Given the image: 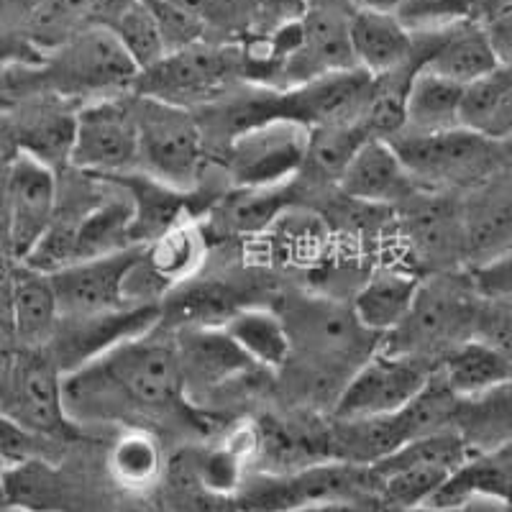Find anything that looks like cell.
Returning <instances> with one entry per match:
<instances>
[{"mask_svg":"<svg viewBox=\"0 0 512 512\" xmlns=\"http://www.w3.org/2000/svg\"><path fill=\"white\" fill-rule=\"evenodd\" d=\"M64 410L75 425L116 423L126 428L144 418H185L203 428L182 379L175 338L162 328L131 338L100 359L62 374Z\"/></svg>","mask_w":512,"mask_h":512,"instance_id":"cell-1","label":"cell"},{"mask_svg":"<svg viewBox=\"0 0 512 512\" xmlns=\"http://www.w3.org/2000/svg\"><path fill=\"white\" fill-rule=\"evenodd\" d=\"M479 305L482 295L472 272H431L420 280L413 305L400 326L379 338V349L436 367L448 351L474 336Z\"/></svg>","mask_w":512,"mask_h":512,"instance_id":"cell-2","label":"cell"},{"mask_svg":"<svg viewBox=\"0 0 512 512\" xmlns=\"http://www.w3.org/2000/svg\"><path fill=\"white\" fill-rule=\"evenodd\" d=\"M134 113L139 134L136 172L192 195L205 169L203 123L192 111L136 93Z\"/></svg>","mask_w":512,"mask_h":512,"instance_id":"cell-3","label":"cell"},{"mask_svg":"<svg viewBox=\"0 0 512 512\" xmlns=\"http://www.w3.org/2000/svg\"><path fill=\"white\" fill-rule=\"evenodd\" d=\"M244 75V52L221 41H198L167 52L149 70L139 72L131 93L177 108H208L218 103L236 77Z\"/></svg>","mask_w":512,"mask_h":512,"instance_id":"cell-4","label":"cell"},{"mask_svg":"<svg viewBox=\"0 0 512 512\" xmlns=\"http://www.w3.org/2000/svg\"><path fill=\"white\" fill-rule=\"evenodd\" d=\"M356 497H377L372 469L344 461H323L285 474L249 472L233 502L239 512H290L313 502Z\"/></svg>","mask_w":512,"mask_h":512,"instance_id":"cell-5","label":"cell"},{"mask_svg":"<svg viewBox=\"0 0 512 512\" xmlns=\"http://www.w3.org/2000/svg\"><path fill=\"white\" fill-rule=\"evenodd\" d=\"M41 57L44 82L59 98L100 100L134 90L139 70L108 29L77 34L64 47Z\"/></svg>","mask_w":512,"mask_h":512,"instance_id":"cell-6","label":"cell"},{"mask_svg":"<svg viewBox=\"0 0 512 512\" xmlns=\"http://www.w3.org/2000/svg\"><path fill=\"white\" fill-rule=\"evenodd\" d=\"M469 448L454 428L415 438L395 454L369 466L382 507L408 512L428 505L443 482L469 459Z\"/></svg>","mask_w":512,"mask_h":512,"instance_id":"cell-7","label":"cell"},{"mask_svg":"<svg viewBox=\"0 0 512 512\" xmlns=\"http://www.w3.org/2000/svg\"><path fill=\"white\" fill-rule=\"evenodd\" d=\"M390 144L410 177L425 190H472L500 169L495 141L466 128H451L441 134H397Z\"/></svg>","mask_w":512,"mask_h":512,"instance_id":"cell-8","label":"cell"},{"mask_svg":"<svg viewBox=\"0 0 512 512\" xmlns=\"http://www.w3.org/2000/svg\"><path fill=\"white\" fill-rule=\"evenodd\" d=\"M70 167L90 177H118L139 167L134 95L90 100L75 113Z\"/></svg>","mask_w":512,"mask_h":512,"instance_id":"cell-9","label":"cell"},{"mask_svg":"<svg viewBox=\"0 0 512 512\" xmlns=\"http://www.w3.org/2000/svg\"><path fill=\"white\" fill-rule=\"evenodd\" d=\"M433 369L436 367L425 361L387 354L377 346V351L346 379L333 400V420L397 413L428 384Z\"/></svg>","mask_w":512,"mask_h":512,"instance_id":"cell-10","label":"cell"},{"mask_svg":"<svg viewBox=\"0 0 512 512\" xmlns=\"http://www.w3.org/2000/svg\"><path fill=\"white\" fill-rule=\"evenodd\" d=\"M159 323H162V305H123L103 313L59 315L47 351L59 372L67 374L100 359L131 338L154 331Z\"/></svg>","mask_w":512,"mask_h":512,"instance_id":"cell-11","label":"cell"},{"mask_svg":"<svg viewBox=\"0 0 512 512\" xmlns=\"http://www.w3.org/2000/svg\"><path fill=\"white\" fill-rule=\"evenodd\" d=\"M308 128L292 121H267L231 139L228 172L236 187H280L300 175Z\"/></svg>","mask_w":512,"mask_h":512,"instance_id":"cell-12","label":"cell"},{"mask_svg":"<svg viewBox=\"0 0 512 512\" xmlns=\"http://www.w3.org/2000/svg\"><path fill=\"white\" fill-rule=\"evenodd\" d=\"M3 413L47 441L64 443L77 436V425L64 410L62 372L47 349H24Z\"/></svg>","mask_w":512,"mask_h":512,"instance_id":"cell-13","label":"cell"},{"mask_svg":"<svg viewBox=\"0 0 512 512\" xmlns=\"http://www.w3.org/2000/svg\"><path fill=\"white\" fill-rule=\"evenodd\" d=\"M8 216V256L24 262L49 228L59 200L57 169L18 152L3 177Z\"/></svg>","mask_w":512,"mask_h":512,"instance_id":"cell-14","label":"cell"},{"mask_svg":"<svg viewBox=\"0 0 512 512\" xmlns=\"http://www.w3.org/2000/svg\"><path fill=\"white\" fill-rule=\"evenodd\" d=\"M446 192L420 187L402 203V239L420 264L433 272H448L466 256V233L461 203L443 198Z\"/></svg>","mask_w":512,"mask_h":512,"instance_id":"cell-15","label":"cell"},{"mask_svg":"<svg viewBox=\"0 0 512 512\" xmlns=\"http://www.w3.org/2000/svg\"><path fill=\"white\" fill-rule=\"evenodd\" d=\"M144 246H128L93 259H80L70 267L49 274L54 295H57L59 315H85L103 313V310L123 308L128 272L139 262Z\"/></svg>","mask_w":512,"mask_h":512,"instance_id":"cell-16","label":"cell"},{"mask_svg":"<svg viewBox=\"0 0 512 512\" xmlns=\"http://www.w3.org/2000/svg\"><path fill=\"white\" fill-rule=\"evenodd\" d=\"M351 57L369 77L420 67L415 36L397 21L395 13L359 8L349 11Z\"/></svg>","mask_w":512,"mask_h":512,"instance_id":"cell-17","label":"cell"},{"mask_svg":"<svg viewBox=\"0 0 512 512\" xmlns=\"http://www.w3.org/2000/svg\"><path fill=\"white\" fill-rule=\"evenodd\" d=\"M466 256L479 264L512 249V172H500L479 182L461 203Z\"/></svg>","mask_w":512,"mask_h":512,"instance_id":"cell-18","label":"cell"},{"mask_svg":"<svg viewBox=\"0 0 512 512\" xmlns=\"http://www.w3.org/2000/svg\"><path fill=\"white\" fill-rule=\"evenodd\" d=\"M338 190L367 205H402L420 190L390 141L367 139L344 169Z\"/></svg>","mask_w":512,"mask_h":512,"instance_id":"cell-19","label":"cell"},{"mask_svg":"<svg viewBox=\"0 0 512 512\" xmlns=\"http://www.w3.org/2000/svg\"><path fill=\"white\" fill-rule=\"evenodd\" d=\"M415 44H418V59L423 70L459 82L464 88L500 64L487 34L474 18L451 26L441 34L415 36Z\"/></svg>","mask_w":512,"mask_h":512,"instance_id":"cell-20","label":"cell"},{"mask_svg":"<svg viewBox=\"0 0 512 512\" xmlns=\"http://www.w3.org/2000/svg\"><path fill=\"white\" fill-rule=\"evenodd\" d=\"M177 359H180L185 390L198 387H218L223 382L241 377L254 367L244 351L233 344L223 326H185L175 328Z\"/></svg>","mask_w":512,"mask_h":512,"instance_id":"cell-21","label":"cell"},{"mask_svg":"<svg viewBox=\"0 0 512 512\" xmlns=\"http://www.w3.org/2000/svg\"><path fill=\"white\" fill-rule=\"evenodd\" d=\"M121 3L123 0H31L26 41L44 57L82 31L105 29Z\"/></svg>","mask_w":512,"mask_h":512,"instance_id":"cell-22","label":"cell"},{"mask_svg":"<svg viewBox=\"0 0 512 512\" xmlns=\"http://www.w3.org/2000/svg\"><path fill=\"white\" fill-rule=\"evenodd\" d=\"M418 272L405 264H382L361 282L354 297L356 320L374 336H387L402 323L420 287Z\"/></svg>","mask_w":512,"mask_h":512,"instance_id":"cell-23","label":"cell"},{"mask_svg":"<svg viewBox=\"0 0 512 512\" xmlns=\"http://www.w3.org/2000/svg\"><path fill=\"white\" fill-rule=\"evenodd\" d=\"M205 259H208V239L203 226L190 216L164 231L152 244H146L141 254L146 272L152 274L164 297L175 287L195 280L203 272Z\"/></svg>","mask_w":512,"mask_h":512,"instance_id":"cell-24","label":"cell"},{"mask_svg":"<svg viewBox=\"0 0 512 512\" xmlns=\"http://www.w3.org/2000/svg\"><path fill=\"white\" fill-rule=\"evenodd\" d=\"M116 180L126 187L131 205H134V223H131V244L146 246L159 239L164 231L187 218V192L164 185L144 172H128L118 177H103Z\"/></svg>","mask_w":512,"mask_h":512,"instance_id":"cell-25","label":"cell"},{"mask_svg":"<svg viewBox=\"0 0 512 512\" xmlns=\"http://www.w3.org/2000/svg\"><path fill=\"white\" fill-rule=\"evenodd\" d=\"M59 323V305L52 277L24 262H16L13 295V338L24 349H47Z\"/></svg>","mask_w":512,"mask_h":512,"instance_id":"cell-26","label":"cell"},{"mask_svg":"<svg viewBox=\"0 0 512 512\" xmlns=\"http://www.w3.org/2000/svg\"><path fill=\"white\" fill-rule=\"evenodd\" d=\"M461 98L464 85L418 67L405 95V128L400 134H441L461 128Z\"/></svg>","mask_w":512,"mask_h":512,"instance_id":"cell-27","label":"cell"},{"mask_svg":"<svg viewBox=\"0 0 512 512\" xmlns=\"http://www.w3.org/2000/svg\"><path fill=\"white\" fill-rule=\"evenodd\" d=\"M461 128L487 141L512 136V64H497L479 80L469 82L461 98Z\"/></svg>","mask_w":512,"mask_h":512,"instance_id":"cell-28","label":"cell"},{"mask_svg":"<svg viewBox=\"0 0 512 512\" xmlns=\"http://www.w3.org/2000/svg\"><path fill=\"white\" fill-rule=\"evenodd\" d=\"M454 431L466 443L469 454H489L512 438V379L497 384L477 397L459 400Z\"/></svg>","mask_w":512,"mask_h":512,"instance_id":"cell-29","label":"cell"},{"mask_svg":"<svg viewBox=\"0 0 512 512\" xmlns=\"http://www.w3.org/2000/svg\"><path fill=\"white\" fill-rule=\"evenodd\" d=\"M223 331L259 369L280 372L292 356V341L287 323L277 310L246 305L223 323Z\"/></svg>","mask_w":512,"mask_h":512,"instance_id":"cell-30","label":"cell"},{"mask_svg":"<svg viewBox=\"0 0 512 512\" xmlns=\"http://www.w3.org/2000/svg\"><path fill=\"white\" fill-rule=\"evenodd\" d=\"M105 466L113 482L131 495H144L159 487L167 472V456L149 428L131 425L108 448Z\"/></svg>","mask_w":512,"mask_h":512,"instance_id":"cell-31","label":"cell"},{"mask_svg":"<svg viewBox=\"0 0 512 512\" xmlns=\"http://www.w3.org/2000/svg\"><path fill=\"white\" fill-rule=\"evenodd\" d=\"M436 374L459 400H466L512 379V361L479 338H469L438 361Z\"/></svg>","mask_w":512,"mask_h":512,"instance_id":"cell-32","label":"cell"},{"mask_svg":"<svg viewBox=\"0 0 512 512\" xmlns=\"http://www.w3.org/2000/svg\"><path fill=\"white\" fill-rule=\"evenodd\" d=\"M367 139H372V136L367 134V128L361 121L308 128V144H305L300 175L318 182V185H338L344 169L349 167L354 154Z\"/></svg>","mask_w":512,"mask_h":512,"instance_id":"cell-33","label":"cell"},{"mask_svg":"<svg viewBox=\"0 0 512 512\" xmlns=\"http://www.w3.org/2000/svg\"><path fill=\"white\" fill-rule=\"evenodd\" d=\"M292 182L280 187H239L216 205V226L231 236H262L290 208Z\"/></svg>","mask_w":512,"mask_h":512,"instance_id":"cell-34","label":"cell"},{"mask_svg":"<svg viewBox=\"0 0 512 512\" xmlns=\"http://www.w3.org/2000/svg\"><path fill=\"white\" fill-rule=\"evenodd\" d=\"M75 113L54 108V105H36L31 111H26L16 128L18 149L39 159V162L49 164L52 169L70 164L72 139H75Z\"/></svg>","mask_w":512,"mask_h":512,"instance_id":"cell-35","label":"cell"},{"mask_svg":"<svg viewBox=\"0 0 512 512\" xmlns=\"http://www.w3.org/2000/svg\"><path fill=\"white\" fill-rule=\"evenodd\" d=\"M105 29L116 36L118 44L126 49V54L139 72L149 70L152 64H157L167 54L157 18H154V13L149 11L144 0H123L121 8L113 13Z\"/></svg>","mask_w":512,"mask_h":512,"instance_id":"cell-36","label":"cell"},{"mask_svg":"<svg viewBox=\"0 0 512 512\" xmlns=\"http://www.w3.org/2000/svg\"><path fill=\"white\" fill-rule=\"evenodd\" d=\"M187 459H190L192 474L200 482V487L208 489L210 495L226 497V500H233L239 495V489L244 487L251 472L249 461L226 438H221L213 446L187 451Z\"/></svg>","mask_w":512,"mask_h":512,"instance_id":"cell-37","label":"cell"},{"mask_svg":"<svg viewBox=\"0 0 512 512\" xmlns=\"http://www.w3.org/2000/svg\"><path fill=\"white\" fill-rule=\"evenodd\" d=\"M477 0H402L395 16L413 36H433L474 18Z\"/></svg>","mask_w":512,"mask_h":512,"instance_id":"cell-38","label":"cell"},{"mask_svg":"<svg viewBox=\"0 0 512 512\" xmlns=\"http://www.w3.org/2000/svg\"><path fill=\"white\" fill-rule=\"evenodd\" d=\"M31 0H0V64L3 62H41L26 41V16H29Z\"/></svg>","mask_w":512,"mask_h":512,"instance_id":"cell-39","label":"cell"},{"mask_svg":"<svg viewBox=\"0 0 512 512\" xmlns=\"http://www.w3.org/2000/svg\"><path fill=\"white\" fill-rule=\"evenodd\" d=\"M54 448V441L36 436L29 428L13 420L11 415L0 413V461L11 466L26 464V461L44 459L49 461V451Z\"/></svg>","mask_w":512,"mask_h":512,"instance_id":"cell-40","label":"cell"},{"mask_svg":"<svg viewBox=\"0 0 512 512\" xmlns=\"http://www.w3.org/2000/svg\"><path fill=\"white\" fill-rule=\"evenodd\" d=\"M512 361V303L497 297H482L474 336Z\"/></svg>","mask_w":512,"mask_h":512,"instance_id":"cell-41","label":"cell"},{"mask_svg":"<svg viewBox=\"0 0 512 512\" xmlns=\"http://www.w3.org/2000/svg\"><path fill=\"white\" fill-rule=\"evenodd\" d=\"M474 21L487 34L500 64H512V0H477Z\"/></svg>","mask_w":512,"mask_h":512,"instance_id":"cell-42","label":"cell"},{"mask_svg":"<svg viewBox=\"0 0 512 512\" xmlns=\"http://www.w3.org/2000/svg\"><path fill=\"white\" fill-rule=\"evenodd\" d=\"M472 280L482 297H497L512 303V249L489 262L477 264L472 269Z\"/></svg>","mask_w":512,"mask_h":512,"instance_id":"cell-43","label":"cell"},{"mask_svg":"<svg viewBox=\"0 0 512 512\" xmlns=\"http://www.w3.org/2000/svg\"><path fill=\"white\" fill-rule=\"evenodd\" d=\"M13 295H16V259L0 254V331L13 336Z\"/></svg>","mask_w":512,"mask_h":512,"instance_id":"cell-44","label":"cell"},{"mask_svg":"<svg viewBox=\"0 0 512 512\" xmlns=\"http://www.w3.org/2000/svg\"><path fill=\"white\" fill-rule=\"evenodd\" d=\"M290 512H384V507L377 497H356V500L313 502V505L297 507Z\"/></svg>","mask_w":512,"mask_h":512,"instance_id":"cell-45","label":"cell"},{"mask_svg":"<svg viewBox=\"0 0 512 512\" xmlns=\"http://www.w3.org/2000/svg\"><path fill=\"white\" fill-rule=\"evenodd\" d=\"M400 3L402 0H354V6L359 8H372V11H387V13H395Z\"/></svg>","mask_w":512,"mask_h":512,"instance_id":"cell-46","label":"cell"},{"mask_svg":"<svg viewBox=\"0 0 512 512\" xmlns=\"http://www.w3.org/2000/svg\"><path fill=\"white\" fill-rule=\"evenodd\" d=\"M126 512H154V510H149V507H131V510Z\"/></svg>","mask_w":512,"mask_h":512,"instance_id":"cell-47","label":"cell"},{"mask_svg":"<svg viewBox=\"0 0 512 512\" xmlns=\"http://www.w3.org/2000/svg\"><path fill=\"white\" fill-rule=\"evenodd\" d=\"M510 510H512V497H510Z\"/></svg>","mask_w":512,"mask_h":512,"instance_id":"cell-48","label":"cell"}]
</instances>
